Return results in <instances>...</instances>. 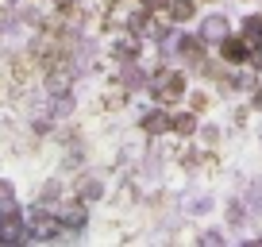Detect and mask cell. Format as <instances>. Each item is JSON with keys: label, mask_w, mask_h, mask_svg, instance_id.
<instances>
[{"label": "cell", "mask_w": 262, "mask_h": 247, "mask_svg": "<svg viewBox=\"0 0 262 247\" xmlns=\"http://www.w3.org/2000/svg\"><path fill=\"white\" fill-rule=\"evenodd\" d=\"M224 54H228V58H243V54H247V47H243V43H235V39H231L228 47H224Z\"/></svg>", "instance_id": "1"}, {"label": "cell", "mask_w": 262, "mask_h": 247, "mask_svg": "<svg viewBox=\"0 0 262 247\" xmlns=\"http://www.w3.org/2000/svg\"><path fill=\"white\" fill-rule=\"evenodd\" d=\"M0 236H4V239H12V236H19V228H16V220H4V224H0Z\"/></svg>", "instance_id": "2"}]
</instances>
